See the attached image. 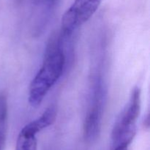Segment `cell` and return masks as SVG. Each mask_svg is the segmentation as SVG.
<instances>
[{
  "mask_svg": "<svg viewBox=\"0 0 150 150\" xmlns=\"http://www.w3.org/2000/svg\"><path fill=\"white\" fill-rule=\"evenodd\" d=\"M141 105L142 92L139 86H135L132 89L128 101L114 125L110 150H129L136 135Z\"/></svg>",
  "mask_w": 150,
  "mask_h": 150,
  "instance_id": "3",
  "label": "cell"
},
{
  "mask_svg": "<svg viewBox=\"0 0 150 150\" xmlns=\"http://www.w3.org/2000/svg\"><path fill=\"white\" fill-rule=\"evenodd\" d=\"M36 136L24 126L18 136L15 150H38Z\"/></svg>",
  "mask_w": 150,
  "mask_h": 150,
  "instance_id": "6",
  "label": "cell"
},
{
  "mask_svg": "<svg viewBox=\"0 0 150 150\" xmlns=\"http://www.w3.org/2000/svg\"><path fill=\"white\" fill-rule=\"evenodd\" d=\"M57 119V108L54 105L47 108L42 115L36 120L26 124L25 127L32 133L38 134L44 129L52 125Z\"/></svg>",
  "mask_w": 150,
  "mask_h": 150,
  "instance_id": "5",
  "label": "cell"
},
{
  "mask_svg": "<svg viewBox=\"0 0 150 150\" xmlns=\"http://www.w3.org/2000/svg\"><path fill=\"white\" fill-rule=\"evenodd\" d=\"M108 89L100 70H95L91 75L86 99V111L83 125L85 141L93 142L100 133L103 117L107 99Z\"/></svg>",
  "mask_w": 150,
  "mask_h": 150,
  "instance_id": "2",
  "label": "cell"
},
{
  "mask_svg": "<svg viewBox=\"0 0 150 150\" xmlns=\"http://www.w3.org/2000/svg\"><path fill=\"white\" fill-rule=\"evenodd\" d=\"M63 38L62 33L51 37L46 46L42 65L31 81L28 99L34 108L41 105L50 89L62 76L66 64Z\"/></svg>",
  "mask_w": 150,
  "mask_h": 150,
  "instance_id": "1",
  "label": "cell"
},
{
  "mask_svg": "<svg viewBox=\"0 0 150 150\" xmlns=\"http://www.w3.org/2000/svg\"><path fill=\"white\" fill-rule=\"evenodd\" d=\"M7 98L3 94H0V150H4L7 133Z\"/></svg>",
  "mask_w": 150,
  "mask_h": 150,
  "instance_id": "7",
  "label": "cell"
},
{
  "mask_svg": "<svg viewBox=\"0 0 150 150\" xmlns=\"http://www.w3.org/2000/svg\"><path fill=\"white\" fill-rule=\"evenodd\" d=\"M102 0H75L62 18V32L70 37L93 16Z\"/></svg>",
  "mask_w": 150,
  "mask_h": 150,
  "instance_id": "4",
  "label": "cell"
}]
</instances>
